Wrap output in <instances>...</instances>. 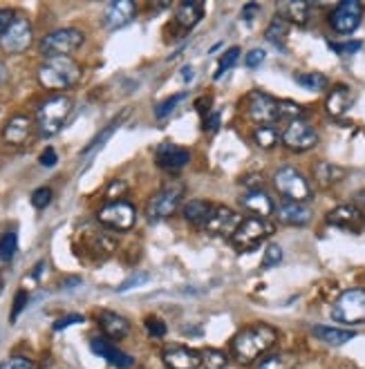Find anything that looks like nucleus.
Segmentation results:
<instances>
[{
  "instance_id": "423d86ee",
  "label": "nucleus",
  "mask_w": 365,
  "mask_h": 369,
  "mask_svg": "<svg viewBox=\"0 0 365 369\" xmlns=\"http://www.w3.org/2000/svg\"><path fill=\"white\" fill-rule=\"evenodd\" d=\"M274 188L278 190V193L289 199V201H309L312 199V184H309L307 177L296 170L291 166H285V168H278L274 172Z\"/></svg>"
},
{
  "instance_id": "e2e57ef3",
  "label": "nucleus",
  "mask_w": 365,
  "mask_h": 369,
  "mask_svg": "<svg viewBox=\"0 0 365 369\" xmlns=\"http://www.w3.org/2000/svg\"><path fill=\"white\" fill-rule=\"evenodd\" d=\"M40 369H45V367H40Z\"/></svg>"
},
{
  "instance_id": "cd10ccee",
  "label": "nucleus",
  "mask_w": 365,
  "mask_h": 369,
  "mask_svg": "<svg viewBox=\"0 0 365 369\" xmlns=\"http://www.w3.org/2000/svg\"><path fill=\"white\" fill-rule=\"evenodd\" d=\"M312 332L320 343L332 345V347H341L357 336V332L352 329H341V327H328V324H316Z\"/></svg>"
},
{
  "instance_id": "4c0bfd02",
  "label": "nucleus",
  "mask_w": 365,
  "mask_h": 369,
  "mask_svg": "<svg viewBox=\"0 0 365 369\" xmlns=\"http://www.w3.org/2000/svg\"><path fill=\"white\" fill-rule=\"evenodd\" d=\"M16 251H18V235L13 233V230H9V233L0 238V259L9 262V259L16 255Z\"/></svg>"
},
{
  "instance_id": "bf43d9fd",
  "label": "nucleus",
  "mask_w": 365,
  "mask_h": 369,
  "mask_svg": "<svg viewBox=\"0 0 365 369\" xmlns=\"http://www.w3.org/2000/svg\"><path fill=\"white\" fill-rule=\"evenodd\" d=\"M357 206H363V209H365V188L357 195Z\"/></svg>"
},
{
  "instance_id": "c03bdc74",
  "label": "nucleus",
  "mask_w": 365,
  "mask_h": 369,
  "mask_svg": "<svg viewBox=\"0 0 365 369\" xmlns=\"http://www.w3.org/2000/svg\"><path fill=\"white\" fill-rule=\"evenodd\" d=\"M146 332L151 338H164L166 336V322L155 318V316L146 318Z\"/></svg>"
},
{
  "instance_id": "5fc2aeb1",
  "label": "nucleus",
  "mask_w": 365,
  "mask_h": 369,
  "mask_svg": "<svg viewBox=\"0 0 365 369\" xmlns=\"http://www.w3.org/2000/svg\"><path fill=\"white\" fill-rule=\"evenodd\" d=\"M11 365V369H32V361L25 356H13L11 361H7Z\"/></svg>"
},
{
  "instance_id": "a19ab883",
  "label": "nucleus",
  "mask_w": 365,
  "mask_h": 369,
  "mask_svg": "<svg viewBox=\"0 0 365 369\" xmlns=\"http://www.w3.org/2000/svg\"><path fill=\"white\" fill-rule=\"evenodd\" d=\"M282 262V249L278 244H269L262 253V269H274Z\"/></svg>"
},
{
  "instance_id": "79ce46f5",
  "label": "nucleus",
  "mask_w": 365,
  "mask_h": 369,
  "mask_svg": "<svg viewBox=\"0 0 365 369\" xmlns=\"http://www.w3.org/2000/svg\"><path fill=\"white\" fill-rule=\"evenodd\" d=\"M148 280H151V273H146V271H139V273H132V276L128 280H124L119 286H117V291L119 293H124V291H130V289H137V286L146 284Z\"/></svg>"
},
{
  "instance_id": "864d4df0",
  "label": "nucleus",
  "mask_w": 365,
  "mask_h": 369,
  "mask_svg": "<svg viewBox=\"0 0 365 369\" xmlns=\"http://www.w3.org/2000/svg\"><path fill=\"white\" fill-rule=\"evenodd\" d=\"M258 11H260V5H258V3H249V5H245V7H242V20L251 23L255 16H258Z\"/></svg>"
},
{
  "instance_id": "2f4dec72",
  "label": "nucleus",
  "mask_w": 365,
  "mask_h": 369,
  "mask_svg": "<svg viewBox=\"0 0 365 369\" xmlns=\"http://www.w3.org/2000/svg\"><path fill=\"white\" fill-rule=\"evenodd\" d=\"M287 34H289V23L285 18H280V16H276L272 23L267 25V30H265V38L272 45H276V47H285Z\"/></svg>"
},
{
  "instance_id": "b1692460",
  "label": "nucleus",
  "mask_w": 365,
  "mask_h": 369,
  "mask_svg": "<svg viewBox=\"0 0 365 369\" xmlns=\"http://www.w3.org/2000/svg\"><path fill=\"white\" fill-rule=\"evenodd\" d=\"M240 204L242 209L249 211L253 217H265V220L269 215H274V209H276L274 199L269 197L265 190H249V193L240 197Z\"/></svg>"
},
{
  "instance_id": "680f3d73",
  "label": "nucleus",
  "mask_w": 365,
  "mask_h": 369,
  "mask_svg": "<svg viewBox=\"0 0 365 369\" xmlns=\"http://www.w3.org/2000/svg\"><path fill=\"white\" fill-rule=\"evenodd\" d=\"M3 286H5V282H3V278H0V293H3Z\"/></svg>"
},
{
  "instance_id": "f704fd0d",
  "label": "nucleus",
  "mask_w": 365,
  "mask_h": 369,
  "mask_svg": "<svg viewBox=\"0 0 365 369\" xmlns=\"http://www.w3.org/2000/svg\"><path fill=\"white\" fill-rule=\"evenodd\" d=\"M294 81L309 92H320L328 88V76L320 72H296Z\"/></svg>"
},
{
  "instance_id": "37998d69",
  "label": "nucleus",
  "mask_w": 365,
  "mask_h": 369,
  "mask_svg": "<svg viewBox=\"0 0 365 369\" xmlns=\"http://www.w3.org/2000/svg\"><path fill=\"white\" fill-rule=\"evenodd\" d=\"M50 201H52V188L43 186V188H36L34 193H32V206L38 209V211H43L50 206Z\"/></svg>"
},
{
  "instance_id": "f3484780",
  "label": "nucleus",
  "mask_w": 365,
  "mask_h": 369,
  "mask_svg": "<svg viewBox=\"0 0 365 369\" xmlns=\"http://www.w3.org/2000/svg\"><path fill=\"white\" fill-rule=\"evenodd\" d=\"M32 132H34V121L30 117L13 115L11 119H7V123L3 126V141L7 146L21 148L32 139Z\"/></svg>"
},
{
  "instance_id": "09e8293b",
  "label": "nucleus",
  "mask_w": 365,
  "mask_h": 369,
  "mask_svg": "<svg viewBox=\"0 0 365 369\" xmlns=\"http://www.w3.org/2000/svg\"><path fill=\"white\" fill-rule=\"evenodd\" d=\"M336 54H343V57H347V54H354L361 49V40H347V43H332L330 45Z\"/></svg>"
},
{
  "instance_id": "052dcab7",
  "label": "nucleus",
  "mask_w": 365,
  "mask_h": 369,
  "mask_svg": "<svg viewBox=\"0 0 365 369\" xmlns=\"http://www.w3.org/2000/svg\"><path fill=\"white\" fill-rule=\"evenodd\" d=\"M0 369H11V365L9 363H3V365H0Z\"/></svg>"
},
{
  "instance_id": "6e6d98bb",
  "label": "nucleus",
  "mask_w": 365,
  "mask_h": 369,
  "mask_svg": "<svg viewBox=\"0 0 365 369\" xmlns=\"http://www.w3.org/2000/svg\"><path fill=\"white\" fill-rule=\"evenodd\" d=\"M180 78H182V83H191V81L195 78V67L193 65H184L180 70Z\"/></svg>"
},
{
  "instance_id": "603ef678",
  "label": "nucleus",
  "mask_w": 365,
  "mask_h": 369,
  "mask_svg": "<svg viewBox=\"0 0 365 369\" xmlns=\"http://www.w3.org/2000/svg\"><path fill=\"white\" fill-rule=\"evenodd\" d=\"M242 186L247 188V193L249 190H265V180L260 175H249V177L242 180Z\"/></svg>"
},
{
  "instance_id": "de8ad7c7",
  "label": "nucleus",
  "mask_w": 365,
  "mask_h": 369,
  "mask_svg": "<svg viewBox=\"0 0 365 369\" xmlns=\"http://www.w3.org/2000/svg\"><path fill=\"white\" fill-rule=\"evenodd\" d=\"M81 322H83V316H81V313H70V316H63V318H59L57 322H54V332L67 329V327L81 324Z\"/></svg>"
},
{
  "instance_id": "c85d7f7f",
  "label": "nucleus",
  "mask_w": 365,
  "mask_h": 369,
  "mask_svg": "<svg viewBox=\"0 0 365 369\" xmlns=\"http://www.w3.org/2000/svg\"><path fill=\"white\" fill-rule=\"evenodd\" d=\"M211 213H213V204L207 201V199H191L182 206L184 220L188 224H193V226H204Z\"/></svg>"
},
{
  "instance_id": "9d476101",
  "label": "nucleus",
  "mask_w": 365,
  "mask_h": 369,
  "mask_svg": "<svg viewBox=\"0 0 365 369\" xmlns=\"http://www.w3.org/2000/svg\"><path fill=\"white\" fill-rule=\"evenodd\" d=\"M245 110L249 121L258 123V126H274L278 121V99L262 90H253L247 94Z\"/></svg>"
},
{
  "instance_id": "e433bc0d",
  "label": "nucleus",
  "mask_w": 365,
  "mask_h": 369,
  "mask_svg": "<svg viewBox=\"0 0 365 369\" xmlns=\"http://www.w3.org/2000/svg\"><path fill=\"white\" fill-rule=\"evenodd\" d=\"M305 110H303V105L301 103H296V101H278V121H299L303 119Z\"/></svg>"
},
{
  "instance_id": "c756f323",
  "label": "nucleus",
  "mask_w": 365,
  "mask_h": 369,
  "mask_svg": "<svg viewBox=\"0 0 365 369\" xmlns=\"http://www.w3.org/2000/svg\"><path fill=\"white\" fill-rule=\"evenodd\" d=\"M202 16H204V5L195 3V0H186V3H182L178 11H175V23H178L182 30H193L202 20Z\"/></svg>"
},
{
  "instance_id": "1a4fd4ad",
  "label": "nucleus",
  "mask_w": 365,
  "mask_h": 369,
  "mask_svg": "<svg viewBox=\"0 0 365 369\" xmlns=\"http://www.w3.org/2000/svg\"><path fill=\"white\" fill-rule=\"evenodd\" d=\"M280 144L291 153H307L318 146V132L305 119L289 121L285 130L280 132Z\"/></svg>"
},
{
  "instance_id": "4468645a",
  "label": "nucleus",
  "mask_w": 365,
  "mask_h": 369,
  "mask_svg": "<svg viewBox=\"0 0 365 369\" xmlns=\"http://www.w3.org/2000/svg\"><path fill=\"white\" fill-rule=\"evenodd\" d=\"M245 217H240L233 209L228 206H213V213L209 215L207 224L202 226L204 233L209 235H220V238H233L238 226L242 224Z\"/></svg>"
},
{
  "instance_id": "a18cd8bd",
  "label": "nucleus",
  "mask_w": 365,
  "mask_h": 369,
  "mask_svg": "<svg viewBox=\"0 0 365 369\" xmlns=\"http://www.w3.org/2000/svg\"><path fill=\"white\" fill-rule=\"evenodd\" d=\"M27 303H30V295H27V291L25 289H21L18 293H16V298H13V309H11V322H16L18 320V316L23 313V309L27 307Z\"/></svg>"
},
{
  "instance_id": "473e14b6",
  "label": "nucleus",
  "mask_w": 365,
  "mask_h": 369,
  "mask_svg": "<svg viewBox=\"0 0 365 369\" xmlns=\"http://www.w3.org/2000/svg\"><path fill=\"white\" fill-rule=\"evenodd\" d=\"M126 115H128V112H124V115L115 117V119H112L110 123H108V126H105V128H103V130H101V132H99L97 136H94V139H92V141H90L86 148H83V153H81V155H92L94 150H99V148H101V146H103V144H105V141L110 139V136L117 132V128L121 126V121L126 119Z\"/></svg>"
},
{
  "instance_id": "412c9836",
  "label": "nucleus",
  "mask_w": 365,
  "mask_h": 369,
  "mask_svg": "<svg viewBox=\"0 0 365 369\" xmlns=\"http://www.w3.org/2000/svg\"><path fill=\"white\" fill-rule=\"evenodd\" d=\"M328 222L345 230H359L365 222V215L357 204H341V206H336L328 213Z\"/></svg>"
},
{
  "instance_id": "bb28decb",
  "label": "nucleus",
  "mask_w": 365,
  "mask_h": 369,
  "mask_svg": "<svg viewBox=\"0 0 365 369\" xmlns=\"http://www.w3.org/2000/svg\"><path fill=\"white\" fill-rule=\"evenodd\" d=\"M309 13H312V5L305 3V0H287V3H278V16L285 18L287 23L307 25Z\"/></svg>"
},
{
  "instance_id": "8fccbe9b",
  "label": "nucleus",
  "mask_w": 365,
  "mask_h": 369,
  "mask_svg": "<svg viewBox=\"0 0 365 369\" xmlns=\"http://www.w3.org/2000/svg\"><path fill=\"white\" fill-rule=\"evenodd\" d=\"M124 193H126V184H124V182H119V180H115L110 186H108L105 197L110 199V201H119L117 197H119V195H124Z\"/></svg>"
},
{
  "instance_id": "20e7f679",
  "label": "nucleus",
  "mask_w": 365,
  "mask_h": 369,
  "mask_svg": "<svg viewBox=\"0 0 365 369\" xmlns=\"http://www.w3.org/2000/svg\"><path fill=\"white\" fill-rule=\"evenodd\" d=\"M184 193H186V186L182 182H178V180H173L166 186H161V190H157V193L148 199V204H146L148 222L168 220V217L180 209Z\"/></svg>"
},
{
  "instance_id": "aec40b11",
  "label": "nucleus",
  "mask_w": 365,
  "mask_h": 369,
  "mask_svg": "<svg viewBox=\"0 0 365 369\" xmlns=\"http://www.w3.org/2000/svg\"><path fill=\"white\" fill-rule=\"evenodd\" d=\"M157 166L159 168H164V170H180L184 168L188 161H191V150L188 148H180V146H175L170 141H164V144H159L157 148Z\"/></svg>"
},
{
  "instance_id": "a211bd4d",
  "label": "nucleus",
  "mask_w": 365,
  "mask_h": 369,
  "mask_svg": "<svg viewBox=\"0 0 365 369\" xmlns=\"http://www.w3.org/2000/svg\"><path fill=\"white\" fill-rule=\"evenodd\" d=\"M134 13H137V5L132 0H115L103 11V27L108 32H117L134 18Z\"/></svg>"
},
{
  "instance_id": "9b49d317",
  "label": "nucleus",
  "mask_w": 365,
  "mask_h": 369,
  "mask_svg": "<svg viewBox=\"0 0 365 369\" xmlns=\"http://www.w3.org/2000/svg\"><path fill=\"white\" fill-rule=\"evenodd\" d=\"M99 224L112 228V230H130L137 222V211L132 204L119 199V201H108L105 206L97 213Z\"/></svg>"
},
{
  "instance_id": "a878e982",
  "label": "nucleus",
  "mask_w": 365,
  "mask_h": 369,
  "mask_svg": "<svg viewBox=\"0 0 365 369\" xmlns=\"http://www.w3.org/2000/svg\"><path fill=\"white\" fill-rule=\"evenodd\" d=\"M314 180L323 186V188H332L336 184H341L345 180V168H341L339 163H332V161H316L314 168H312Z\"/></svg>"
},
{
  "instance_id": "7ed1b4c3",
  "label": "nucleus",
  "mask_w": 365,
  "mask_h": 369,
  "mask_svg": "<svg viewBox=\"0 0 365 369\" xmlns=\"http://www.w3.org/2000/svg\"><path fill=\"white\" fill-rule=\"evenodd\" d=\"M72 99L67 94H54L47 101H43L36 110V128L40 136H54L59 134L65 126L67 117L72 112Z\"/></svg>"
},
{
  "instance_id": "6e6552de",
  "label": "nucleus",
  "mask_w": 365,
  "mask_h": 369,
  "mask_svg": "<svg viewBox=\"0 0 365 369\" xmlns=\"http://www.w3.org/2000/svg\"><path fill=\"white\" fill-rule=\"evenodd\" d=\"M274 230H276V226L269 220L251 215V217H245V220H242V224L238 226L231 242L240 251H251L258 244H262V240H267L269 235H274Z\"/></svg>"
},
{
  "instance_id": "6ab92c4d",
  "label": "nucleus",
  "mask_w": 365,
  "mask_h": 369,
  "mask_svg": "<svg viewBox=\"0 0 365 369\" xmlns=\"http://www.w3.org/2000/svg\"><path fill=\"white\" fill-rule=\"evenodd\" d=\"M274 215L276 220L285 226H307L312 222V211H309V206H305L301 201H289V199H282L274 209Z\"/></svg>"
},
{
  "instance_id": "2eb2a0df",
  "label": "nucleus",
  "mask_w": 365,
  "mask_h": 369,
  "mask_svg": "<svg viewBox=\"0 0 365 369\" xmlns=\"http://www.w3.org/2000/svg\"><path fill=\"white\" fill-rule=\"evenodd\" d=\"M115 249H117V242L110 233H103V230L81 233V251L92 259H108L115 253Z\"/></svg>"
},
{
  "instance_id": "f8f14e48",
  "label": "nucleus",
  "mask_w": 365,
  "mask_h": 369,
  "mask_svg": "<svg viewBox=\"0 0 365 369\" xmlns=\"http://www.w3.org/2000/svg\"><path fill=\"white\" fill-rule=\"evenodd\" d=\"M34 40V30L32 23L23 16H13L7 30L0 34V47L7 54H23Z\"/></svg>"
},
{
  "instance_id": "ea45409f",
  "label": "nucleus",
  "mask_w": 365,
  "mask_h": 369,
  "mask_svg": "<svg viewBox=\"0 0 365 369\" xmlns=\"http://www.w3.org/2000/svg\"><path fill=\"white\" fill-rule=\"evenodd\" d=\"M184 99H186V92H180V94H175V97H168L166 101L157 103L155 105V117L157 119H166L175 110V107H178V103L184 101Z\"/></svg>"
},
{
  "instance_id": "f03ea898",
  "label": "nucleus",
  "mask_w": 365,
  "mask_h": 369,
  "mask_svg": "<svg viewBox=\"0 0 365 369\" xmlns=\"http://www.w3.org/2000/svg\"><path fill=\"white\" fill-rule=\"evenodd\" d=\"M81 81V65L72 57L45 59L38 67V83L45 90H67Z\"/></svg>"
},
{
  "instance_id": "58836bf2",
  "label": "nucleus",
  "mask_w": 365,
  "mask_h": 369,
  "mask_svg": "<svg viewBox=\"0 0 365 369\" xmlns=\"http://www.w3.org/2000/svg\"><path fill=\"white\" fill-rule=\"evenodd\" d=\"M240 59V47H231L226 49L222 57H220V63H218V72H215V78H222L226 70H231V67L238 63Z\"/></svg>"
},
{
  "instance_id": "ddd939ff",
  "label": "nucleus",
  "mask_w": 365,
  "mask_h": 369,
  "mask_svg": "<svg viewBox=\"0 0 365 369\" xmlns=\"http://www.w3.org/2000/svg\"><path fill=\"white\" fill-rule=\"evenodd\" d=\"M363 5L359 0H343L330 13V27L336 34H352L363 20Z\"/></svg>"
},
{
  "instance_id": "7c9ffc66",
  "label": "nucleus",
  "mask_w": 365,
  "mask_h": 369,
  "mask_svg": "<svg viewBox=\"0 0 365 369\" xmlns=\"http://www.w3.org/2000/svg\"><path fill=\"white\" fill-rule=\"evenodd\" d=\"M253 369H294L296 367V356L289 351H278V353H265L253 365Z\"/></svg>"
},
{
  "instance_id": "dca6fc26",
  "label": "nucleus",
  "mask_w": 365,
  "mask_h": 369,
  "mask_svg": "<svg viewBox=\"0 0 365 369\" xmlns=\"http://www.w3.org/2000/svg\"><path fill=\"white\" fill-rule=\"evenodd\" d=\"M161 361L168 369H197L202 367V351L184 345H168L161 353Z\"/></svg>"
},
{
  "instance_id": "0eeeda50",
  "label": "nucleus",
  "mask_w": 365,
  "mask_h": 369,
  "mask_svg": "<svg viewBox=\"0 0 365 369\" xmlns=\"http://www.w3.org/2000/svg\"><path fill=\"white\" fill-rule=\"evenodd\" d=\"M83 32L74 30V27H63V30L50 32L47 36H43V40L38 43V52L43 54L45 59H54V57H70L72 52H76L81 45H83Z\"/></svg>"
},
{
  "instance_id": "39448f33",
  "label": "nucleus",
  "mask_w": 365,
  "mask_h": 369,
  "mask_svg": "<svg viewBox=\"0 0 365 369\" xmlns=\"http://www.w3.org/2000/svg\"><path fill=\"white\" fill-rule=\"evenodd\" d=\"M332 318L343 324H365V289H345L332 305Z\"/></svg>"
},
{
  "instance_id": "13d9d810",
  "label": "nucleus",
  "mask_w": 365,
  "mask_h": 369,
  "mask_svg": "<svg viewBox=\"0 0 365 369\" xmlns=\"http://www.w3.org/2000/svg\"><path fill=\"white\" fill-rule=\"evenodd\" d=\"M11 20H13L11 11H7V9H0V34H3V32L7 30Z\"/></svg>"
},
{
  "instance_id": "f257e3e1",
  "label": "nucleus",
  "mask_w": 365,
  "mask_h": 369,
  "mask_svg": "<svg viewBox=\"0 0 365 369\" xmlns=\"http://www.w3.org/2000/svg\"><path fill=\"white\" fill-rule=\"evenodd\" d=\"M276 340H278V332L272 324H267V322L249 324L242 332H238L233 338V343H231L233 358L240 365H253L276 345Z\"/></svg>"
},
{
  "instance_id": "5701e85b",
  "label": "nucleus",
  "mask_w": 365,
  "mask_h": 369,
  "mask_svg": "<svg viewBox=\"0 0 365 369\" xmlns=\"http://www.w3.org/2000/svg\"><path fill=\"white\" fill-rule=\"evenodd\" d=\"M352 103H354V94H352V90H349V86L339 83L330 90L328 99H325V110L330 117L339 119L349 110V107H352Z\"/></svg>"
},
{
  "instance_id": "4d7b16f0",
  "label": "nucleus",
  "mask_w": 365,
  "mask_h": 369,
  "mask_svg": "<svg viewBox=\"0 0 365 369\" xmlns=\"http://www.w3.org/2000/svg\"><path fill=\"white\" fill-rule=\"evenodd\" d=\"M204 123H207V126H204L207 132H215V130H218V126H220V112H213L209 119H204Z\"/></svg>"
},
{
  "instance_id": "49530a36",
  "label": "nucleus",
  "mask_w": 365,
  "mask_h": 369,
  "mask_svg": "<svg viewBox=\"0 0 365 369\" xmlns=\"http://www.w3.org/2000/svg\"><path fill=\"white\" fill-rule=\"evenodd\" d=\"M265 59H267V52H265L262 47H253V49H249V52L245 54V65L253 70V67L262 65Z\"/></svg>"
},
{
  "instance_id": "3c124183",
  "label": "nucleus",
  "mask_w": 365,
  "mask_h": 369,
  "mask_svg": "<svg viewBox=\"0 0 365 369\" xmlns=\"http://www.w3.org/2000/svg\"><path fill=\"white\" fill-rule=\"evenodd\" d=\"M38 161H40V166H45V168L57 166V161H59V157H57V150H54V148H45L43 153H40Z\"/></svg>"
},
{
  "instance_id": "c9c22d12",
  "label": "nucleus",
  "mask_w": 365,
  "mask_h": 369,
  "mask_svg": "<svg viewBox=\"0 0 365 369\" xmlns=\"http://www.w3.org/2000/svg\"><path fill=\"white\" fill-rule=\"evenodd\" d=\"M228 365V356L222 349H204L202 351V367L204 369H224Z\"/></svg>"
},
{
  "instance_id": "393cba45",
  "label": "nucleus",
  "mask_w": 365,
  "mask_h": 369,
  "mask_svg": "<svg viewBox=\"0 0 365 369\" xmlns=\"http://www.w3.org/2000/svg\"><path fill=\"white\" fill-rule=\"evenodd\" d=\"M99 327H101V332L112 340H124L130 336V322L115 311H101Z\"/></svg>"
},
{
  "instance_id": "72a5a7b5",
  "label": "nucleus",
  "mask_w": 365,
  "mask_h": 369,
  "mask_svg": "<svg viewBox=\"0 0 365 369\" xmlns=\"http://www.w3.org/2000/svg\"><path fill=\"white\" fill-rule=\"evenodd\" d=\"M280 141V132L276 126H258L253 130V144L262 150H272Z\"/></svg>"
},
{
  "instance_id": "4be33fe9",
  "label": "nucleus",
  "mask_w": 365,
  "mask_h": 369,
  "mask_svg": "<svg viewBox=\"0 0 365 369\" xmlns=\"http://www.w3.org/2000/svg\"><path fill=\"white\" fill-rule=\"evenodd\" d=\"M90 349L97 353V356L105 358L108 363L119 367V369H130L134 365V358L130 356V353L121 351L119 347H115L110 340H105V338H92L90 340Z\"/></svg>"
}]
</instances>
